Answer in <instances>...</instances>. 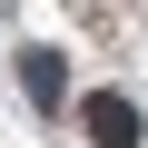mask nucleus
<instances>
[{
    "mask_svg": "<svg viewBox=\"0 0 148 148\" xmlns=\"http://www.w3.org/2000/svg\"><path fill=\"white\" fill-rule=\"evenodd\" d=\"M79 119H89V138H99V148H138V109H128L119 89H89V99H79Z\"/></svg>",
    "mask_w": 148,
    "mask_h": 148,
    "instance_id": "obj_1",
    "label": "nucleus"
},
{
    "mask_svg": "<svg viewBox=\"0 0 148 148\" xmlns=\"http://www.w3.org/2000/svg\"><path fill=\"white\" fill-rule=\"evenodd\" d=\"M20 79H30L40 109H59V59H49V49H20Z\"/></svg>",
    "mask_w": 148,
    "mask_h": 148,
    "instance_id": "obj_2",
    "label": "nucleus"
}]
</instances>
